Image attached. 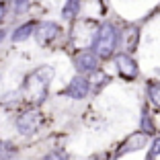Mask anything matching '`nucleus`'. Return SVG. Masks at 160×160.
<instances>
[{
	"label": "nucleus",
	"instance_id": "nucleus-3",
	"mask_svg": "<svg viewBox=\"0 0 160 160\" xmlns=\"http://www.w3.org/2000/svg\"><path fill=\"white\" fill-rule=\"evenodd\" d=\"M39 123H41V113L35 111V109H29V111H25V113L19 115V119H17V129H19L23 136H31V133L37 132Z\"/></svg>",
	"mask_w": 160,
	"mask_h": 160
},
{
	"label": "nucleus",
	"instance_id": "nucleus-2",
	"mask_svg": "<svg viewBox=\"0 0 160 160\" xmlns=\"http://www.w3.org/2000/svg\"><path fill=\"white\" fill-rule=\"evenodd\" d=\"M53 78V68L52 66H43L37 68L33 74L27 78V92H29V99L33 103H41L47 94V84L49 80Z\"/></svg>",
	"mask_w": 160,
	"mask_h": 160
},
{
	"label": "nucleus",
	"instance_id": "nucleus-16",
	"mask_svg": "<svg viewBox=\"0 0 160 160\" xmlns=\"http://www.w3.org/2000/svg\"><path fill=\"white\" fill-rule=\"evenodd\" d=\"M4 12H6V4H4V2H0V21L4 19Z\"/></svg>",
	"mask_w": 160,
	"mask_h": 160
},
{
	"label": "nucleus",
	"instance_id": "nucleus-4",
	"mask_svg": "<svg viewBox=\"0 0 160 160\" xmlns=\"http://www.w3.org/2000/svg\"><path fill=\"white\" fill-rule=\"evenodd\" d=\"M74 64H76V70L80 74H90V72H94L97 66H99V56L92 49H84V52H78Z\"/></svg>",
	"mask_w": 160,
	"mask_h": 160
},
{
	"label": "nucleus",
	"instance_id": "nucleus-17",
	"mask_svg": "<svg viewBox=\"0 0 160 160\" xmlns=\"http://www.w3.org/2000/svg\"><path fill=\"white\" fill-rule=\"evenodd\" d=\"M90 160H107V158H105V156H101V154H99V156H92V158H90Z\"/></svg>",
	"mask_w": 160,
	"mask_h": 160
},
{
	"label": "nucleus",
	"instance_id": "nucleus-6",
	"mask_svg": "<svg viewBox=\"0 0 160 160\" xmlns=\"http://www.w3.org/2000/svg\"><path fill=\"white\" fill-rule=\"evenodd\" d=\"M115 66H117V70L121 72L125 78H132L133 80L138 74H140L136 60H133L129 53H117V56H115Z\"/></svg>",
	"mask_w": 160,
	"mask_h": 160
},
{
	"label": "nucleus",
	"instance_id": "nucleus-18",
	"mask_svg": "<svg viewBox=\"0 0 160 160\" xmlns=\"http://www.w3.org/2000/svg\"><path fill=\"white\" fill-rule=\"evenodd\" d=\"M4 35H6V33H4V31H2V29H0V41L4 39Z\"/></svg>",
	"mask_w": 160,
	"mask_h": 160
},
{
	"label": "nucleus",
	"instance_id": "nucleus-5",
	"mask_svg": "<svg viewBox=\"0 0 160 160\" xmlns=\"http://www.w3.org/2000/svg\"><path fill=\"white\" fill-rule=\"evenodd\" d=\"M90 90V82L84 78V76H74V78L70 80V84H68V88L64 90L62 94H66V97H72V99H84L86 94H88Z\"/></svg>",
	"mask_w": 160,
	"mask_h": 160
},
{
	"label": "nucleus",
	"instance_id": "nucleus-9",
	"mask_svg": "<svg viewBox=\"0 0 160 160\" xmlns=\"http://www.w3.org/2000/svg\"><path fill=\"white\" fill-rule=\"evenodd\" d=\"M35 29H37V23H35V21H29V23H25V25L14 29L10 39H12V41H25V39H29L35 33Z\"/></svg>",
	"mask_w": 160,
	"mask_h": 160
},
{
	"label": "nucleus",
	"instance_id": "nucleus-1",
	"mask_svg": "<svg viewBox=\"0 0 160 160\" xmlns=\"http://www.w3.org/2000/svg\"><path fill=\"white\" fill-rule=\"evenodd\" d=\"M119 45V29L113 23H103L94 35L92 52L99 58H111Z\"/></svg>",
	"mask_w": 160,
	"mask_h": 160
},
{
	"label": "nucleus",
	"instance_id": "nucleus-13",
	"mask_svg": "<svg viewBox=\"0 0 160 160\" xmlns=\"http://www.w3.org/2000/svg\"><path fill=\"white\" fill-rule=\"evenodd\" d=\"M43 160H70L68 154L64 150H56V152H49L47 156H43Z\"/></svg>",
	"mask_w": 160,
	"mask_h": 160
},
{
	"label": "nucleus",
	"instance_id": "nucleus-7",
	"mask_svg": "<svg viewBox=\"0 0 160 160\" xmlns=\"http://www.w3.org/2000/svg\"><path fill=\"white\" fill-rule=\"evenodd\" d=\"M58 33H60V27L56 23H52V21L37 25V29H35V37H37L39 43H47V41H52V39H56Z\"/></svg>",
	"mask_w": 160,
	"mask_h": 160
},
{
	"label": "nucleus",
	"instance_id": "nucleus-11",
	"mask_svg": "<svg viewBox=\"0 0 160 160\" xmlns=\"http://www.w3.org/2000/svg\"><path fill=\"white\" fill-rule=\"evenodd\" d=\"M14 152H17V148H14L10 142L0 140V160H8V158H12Z\"/></svg>",
	"mask_w": 160,
	"mask_h": 160
},
{
	"label": "nucleus",
	"instance_id": "nucleus-12",
	"mask_svg": "<svg viewBox=\"0 0 160 160\" xmlns=\"http://www.w3.org/2000/svg\"><path fill=\"white\" fill-rule=\"evenodd\" d=\"M76 8H78L76 0H68L66 6L62 8V14H64V19H74V17H76Z\"/></svg>",
	"mask_w": 160,
	"mask_h": 160
},
{
	"label": "nucleus",
	"instance_id": "nucleus-14",
	"mask_svg": "<svg viewBox=\"0 0 160 160\" xmlns=\"http://www.w3.org/2000/svg\"><path fill=\"white\" fill-rule=\"evenodd\" d=\"M14 4H17V6H14V12H17V14H23L25 10L29 8V0H14Z\"/></svg>",
	"mask_w": 160,
	"mask_h": 160
},
{
	"label": "nucleus",
	"instance_id": "nucleus-15",
	"mask_svg": "<svg viewBox=\"0 0 160 160\" xmlns=\"http://www.w3.org/2000/svg\"><path fill=\"white\" fill-rule=\"evenodd\" d=\"M156 156H160V138H156L150 148V158H156Z\"/></svg>",
	"mask_w": 160,
	"mask_h": 160
},
{
	"label": "nucleus",
	"instance_id": "nucleus-8",
	"mask_svg": "<svg viewBox=\"0 0 160 160\" xmlns=\"http://www.w3.org/2000/svg\"><path fill=\"white\" fill-rule=\"evenodd\" d=\"M148 140H150V136H148L146 132H138V133H133V136H129V138L125 140L123 148L119 150V154H125V152H133V150H142V148L148 144Z\"/></svg>",
	"mask_w": 160,
	"mask_h": 160
},
{
	"label": "nucleus",
	"instance_id": "nucleus-10",
	"mask_svg": "<svg viewBox=\"0 0 160 160\" xmlns=\"http://www.w3.org/2000/svg\"><path fill=\"white\" fill-rule=\"evenodd\" d=\"M148 97H150V101L156 107H160V82L152 80L150 84H148Z\"/></svg>",
	"mask_w": 160,
	"mask_h": 160
}]
</instances>
